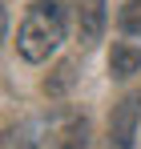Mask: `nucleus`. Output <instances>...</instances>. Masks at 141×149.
<instances>
[{
    "label": "nucleus",
    "instance_id": "1",
    "mask_svg": "<svg viewBox=\"0 0 141 149\" xmlns=\"http://www.w3.org/2000/svg\"><path fill=\"white\" fill-rule=\"evenodd\" d=\"M65 40V8L61 0H32L28 12L16 32V49L24 61H48V52H57V45Z\"/></svg>",
    "mask_w": 141,
    "mask_h": 149
},
{
    "label": "nucleus",
    "instance_id": "2",
    "mask_svg": "<svg viewBox=\"0 0 141 149\" xmlns=\"http://www.w3.org/2000/svg\"><path fill=\"white\" fill-rule=\"evenodd\" d=\"M141 121V93H125L109 113V149H133Z\"/></svg>",
    "mask_w": 141,
    "mask_h": 149
},
{
    "label": "nucleus",
    "instance_id": "3",
    "mask_svg": "<svg viewBox=\"0 0 141 149\" xmlns=\"http://www.w3.org/2000/svg\"><path fill=\"white\" fill-rule=\"evenodd\" d=\"M45 149H89V121L81 113H61Z\"/></svg>",
    "mask_w": 141,
    "mask_h": 149
},
{
    "label": "nucleus",
    "instance_id": "4",
    "mask_svg": "<svg viewBox=\"0 0 141 149\" xmlns=\"http://www.w3.org/2000/svg\"><path fill=\"white\" fill-rule=\"evenodd\" d=\"M77 8V36H81V45L89 49L101 40V32H105V0H73Z\"/></svg>",
    "mask_w": 141,
    "mask_h": 149
},
{
    "label": "nucleus",
    "instance_id": "5",
    "mask_svg": "<svg viewBox=\"0 0 141 149\" xmlns=\"http://www.w3.org/2000/svg\"><path fill=\"white\" fill-rule=\"evenodd\" d=\"M141 69V52L133 45H117V49L109 52V73L113 77H133Z\"/></svg>",
    "mask_w": 141,
    "mask_h": 149
},
{
    "label": "nucleus",
    "instance_id": "6",
    "mask_svg": "<svg viewBox=\"0 0 141 149\" xmlns=\"http://www.w3.org/2000/svg\"><path fill=\"white\" fill-rule=\"evenodd\" d=\"M121 32L141 36V0H129V4L121 8Z\"/></svg>",
    "mask_w": 141,
    "mask_h": 149
},
{
    "label": "nucleus",
    "instance_id": "7",
    "mask_svg": "<svg viewBox=\"0 0 141 149\" xmlns=\"http://www.w3.org/2000/svg\"><path fill=\"white\" fill-rule=\"evenodd\" d=\"M73 69H77V65L65 61V65L57 69V77H48V81H45V93H65V89L73 85Z\"/></svg>",
    "mask_w": 141,
    "mask_h": 149
}]
</instances>
